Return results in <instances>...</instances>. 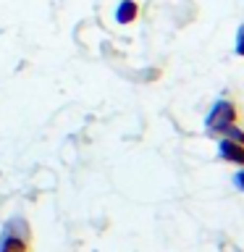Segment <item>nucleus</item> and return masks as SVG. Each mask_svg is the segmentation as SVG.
<instances>
[{"label": "nucleus", "instance_id": "obj_7", "mask_svg": "<svg viewBox=\"0 0 244 252\" xmlns=\"http://www.w3.org/2000/svg\"><path fill=\"white\" fill-rule=\"evenodd\" d=\"M234 187L239 189V192H244V165L234 173Z\"/></svg>", "mask_w": 244, "mask_h": 252}, {"label": "nucleus", "instance_id": "obj_1", "mask_svg": "<svg viewBox=\"0 0 244 252\" xmlns=\"http://www.w3.org/2000/svg\"><path fill=\"white\" fill-rule=\"evenodd\" d=\"M0 252H31V226L27 218L5 220L0 234Z\"/></svg>", "mask_w": 244, "mask_h": 252}, {"label": "nucleus", "instance_id": "obj_4", "mask_svg": "<svg viewBox=\"0 0 244 252\" xmlns=\"http://www.w3.org/2000/svg\"><path fill=\"white\" fill-rule=\"evenodd\" d=\"M139 16V3L137 0H121V5L116 8V21L126 27V24H134Z\"/></svg>", "mask_w": 244, "mask_h": 252}, {"label": "nucleus", "instance_id": "obj_6", "mask_svg": "<svg viewBox=\"0 0 244 252\" xmlns=\"http://www.w3.org/2000/svg\"><path fill=\"white\" fill-rule=\"evenodd\" d=\"M236 55H242L244 58V27H239V32H236Z\"/></svg>", "mask_w": 244, "mask_h": 252}, {"label": "nucleus", "instance_id": "obj_2", "mask_svg": "<svg viewBox=\"0 0 244 252\" xmlns=\"http://www.w3.org/2000/svg\"><path fill=\"white\" fill-rule=\"evenodd\" d=\"M236 118H239V110H236V105L231 100H218L215 105L210 108L208 118H205V126L208 129H226V126L236 124Z\"/></svg>", "mask_w": 244, "mask_h": 252}, {"label": "nucleus", "instance_id": "obj_5", "mask_svg": "<svg viewBox=\"0 0 244 252\" xmlns=\"http://www.w3.org/2000/svg\"><path fill=\"white\" fill-rule=\"evenodd\" d=\"M220 134H223L226 139H234V142H239V145H244V131H242L236 124L226 126V129H220Z\"/></svg>", "mask_w": 244, "mask_h": 252}, {"label": "nucleus", "instance_id": "obj_3", "mask_svg": "<svg viewBox=\"0 0 244 252\" xmlns=\"http://www.w3.org/2000/svg\"><path fill=\"white\" fill-rule=\"evenodd\" d=\"M218 155L223 158L226 163H234V165H244V145L234 139H220L218 145Z\"/></svg>", "mask_w": 244, "mask_h": 252}]
</instances>
